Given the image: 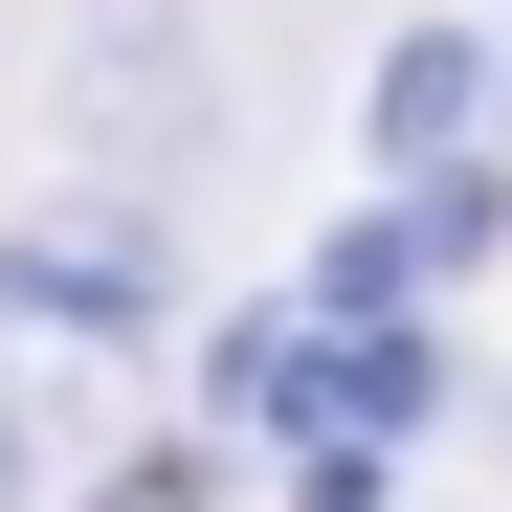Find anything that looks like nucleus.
Wrapping results in <instances>:
<instances>
[{
    "instance_id": "1",
    "label": "nucleus",
    "mask_w": 512,
    "mask_h": 512,
    "mask_svg": "<svg viewBox=\"0 0 512 512\" xmlns=\"http://www.w3.org/2000/svg\"><path fill=\"white\" fill-rule=\"evenodd\" d=\"M468 112H490V45H401V67H379V134H401V156H446Z\"/></svg>"
},
{
    "instance_id": "2",
    "label": "nucleus",
    "mask_w": 512,
    "mask_h": 512,
    "mask_svg": "<svg viewBox=\"0 0 512 512\" xmlns=\"http://www.w3.org/2000/svg\"><path fill=\"white\" fill-rule=\"evenodd\" d=\"M0 468H23V446H0Z\"/></svg>"
}]
</instances>
